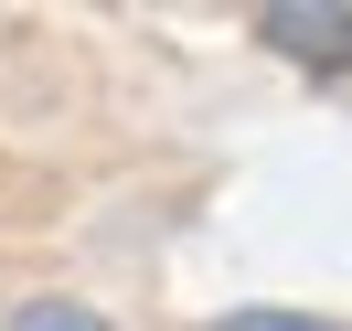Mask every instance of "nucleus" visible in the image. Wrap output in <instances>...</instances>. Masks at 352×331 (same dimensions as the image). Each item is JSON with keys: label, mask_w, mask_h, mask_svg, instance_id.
<instances>
[{"label": "nucleus", "mask_w": 352, "mask_h": 331, "mask_svg": "<svg viewBox=\"0 0 352 331\" xmlns=\"http://www.w3.org/2000/svg\"><path fill=\"white\" fill-rule=\"evenodd\" d=\"M256 43L288 54V65H309V75H352V0H267Z\"/></svg>", "instance_id": "1"}, {"label": "nucleus", "mask_w": 352, "mask_h": 331, "mask_svg": "<svg viewBox=\"0 0 352 331\" xmlns=\"http://www.w3.org/2000/svg\"><path fill=\"white\" fill-rule=\"evenodd\" d=\"M214 331H342V321H320V310H224Z\"/></svg>", "instance_id": "3"}, {"label": "nucleus", "mask_w": 352, "mask_h": 331, "mask_svg": "<svg viewBox=\"0 0 352 331\" xmlns=\"http://www.w3.org/2000/svg\"><path fill=\"white\" fill-rule=\"evenodd\" d=\"M0 331H118V321H107V310H86V299H22Z\"/></svg>", "instance_id": "2"}]
</instances>
